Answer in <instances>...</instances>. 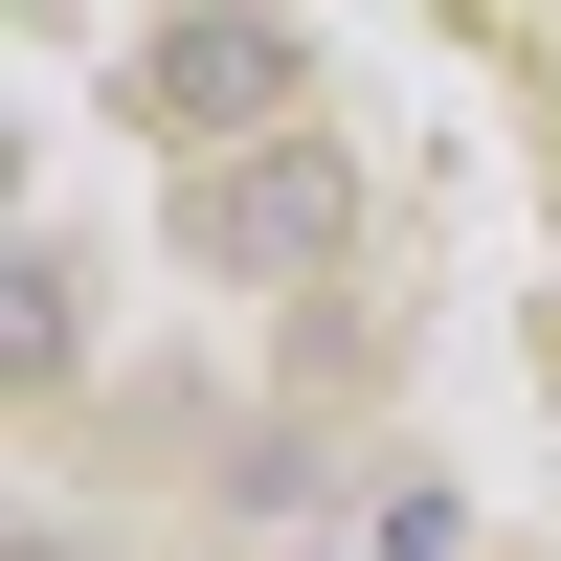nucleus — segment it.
Returning a JSON list of instances; mask_svg holds the SVG:
<instances>
[{
  "label": "nucleus",
  "mask_w": 561,
  "mask_h": 561,
  "mask_svg": "<svg viewBox=\"0 0 561 561\" xmlns=\"http://www.w3.org/2000/svg\"><path fill=\"white\" fill-rule=\"evenodd\" d=\"M225 248H337V180H314V158H270L248 203H225Z\"/></svg>",
  "instance_id": "f257e3e1"
}]
</instances>
